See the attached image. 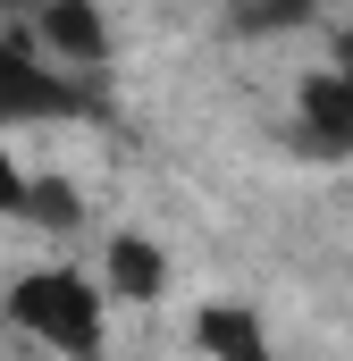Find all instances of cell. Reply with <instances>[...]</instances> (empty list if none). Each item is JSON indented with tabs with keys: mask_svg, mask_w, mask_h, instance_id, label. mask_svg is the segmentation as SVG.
<instances>
[{
	"mask_svg": "<svg viewBox=\"0 0 353 361\" xmlns=\"http://www.w3.org/2000/svg\"><path fill=\"white\" fill-rule=\"evenodd\" d=\"M101 286L85 269H34L8 286V328H25L34 345H59V353H92L101 345Z\"/></svg>",
	"mask_w": 353,
	"mask_h": 361,
	"instance_id": "6da1fadb",
	"label": "cell"
},
{
	"mask_svg": "<svg viewBox=\"0 0 353 361\" xmlns=\"http://www.w3.org/2000/svg\"><path fill=\"white\" fill-rule=\"evenodd\" d=\"M76 109H85V101H76V85H68V76H51L34 42L0 34V126H34V118H76Z\"/></svg>",
	"mask_w": 353,
	"mask_h": 361,
	"instance_id": "7a4b0ae2",
	"label": "cell"
},
{
	"mask_svg": "<svg viewBox=\"0 0 353 361\" xmlns=\"http://www.w3.org/2000/svg\"><path fill=\"white\" fill-rule=\"evenodd\" d=\"M294 118H303V152H311V160H353V76L345 68L303 76Z\"/></svg>",
	"mask_w": 353,
	"mask_h": 361,
	"instance_id": "3957f363",
	"label": "cell"
},
{
	"mask_svg": "<svg viewBox=\"0 0 353 361\" xmlns=\"http://www.w3.org/2000/svg\"><path fill=\"white\" fill-rule=\"evenodd\" d=\"M34 25H42V51L68 59V68H101V59H109V25H101L92 0H42Z\"/></svg>",
	"mask_w": 353,
	"mask_h": 361,
	"instance_id": "277c9868",
	"label": "cell"
},
{
	"mask_svg": "<svg viewBox=\"0 0 353 361\" xmlns=\"http://www.w3.org/2000/svg\"><path fill=\"white\" fill-rule=\"evenodd\" d=\"M101 286L118 302H160L169 294V261L152 235H109V261H101Z\"/></svg>",
	"mask_w": 353,
	"mask_h": 361,
	"instance_id": "5b68a950",
	"label": "cell"
},
{
	"mask_svg": "<svg viewBox=\"0 0 353 361\" xmlns=\"http://www.w3.org/2000/svg\"><path fill=\"white\" fill-rule=\"evenodd\" d=\"M193 345H202V353L253 361V353H261V319H253V311H236V302H210V311L193 319Z\"/></svg>",
	"mask_w": 353,
	"mask_h": 361,
	"instance_id": "8992f818",
	"label": "cell"
},
{
	"mask_svg": "<svg viewBox=\"0 0 353 361\" xmlns=\"http://www.w3.org/2000/svg\"><path fill=\"white\" fill-rule=\"evenodd\" d=\"M25 219H42V227H59V235H68L85 210H76V193H68L59 177H42V185H25Z\"/></svg>",
	"mask_w": 353,
	"mask_h": 361,
	"instance_id": "52a82bcc",
	"label": "cell"
},
{
	"mask_svg": "<svg viewBox=\"0 0 353 361\" xmlns=\"http://www.w3.org/2000/svg\"><path fill=\"white\" fill-rule=\"evenodd\" d=\"M294 17H311V0H236V25H244V34H277V25H294Z\"/></svg>",
	"mask_w": 353,
	"mask_h": 361,
	"instance_id": "ba28073f",
	"label": "cell"
},
{
	"mask_svg": "<svg viewBox=\"0 0 353 361\" xmlns=\"http://www.w3.org/2000/svg\"><path fill=\"white\" fill-rule=\"evenodd\" d=\"M0 219H25V177H17L8 152H0Z\"/></svg>",
	"mask_w": 353,
	"mask_h": 361,
	"instance_id": "9c48e42d",
	"label": "cell"
},
{
	"mask_svg": "<svg viewBox=\"0 0 353 361\" xmlns=\"http://www.w3.org/2000/svg\"><path fill=\"white\" fill-rule=\"evenodd\" d=\"M337 68H345V76H353V25H345V34H337Z\"/></svg>",
	"mask_w": 353,
	"mask_h": 361,
	"instance_id": "30bf717a",
	"label": "cell"
},
{
	"mask_svg": "<svg viewBox=\"0 0 353 361\" xmlns=\"http://www.w3.org/2000/svg\"><path fill=\"white\" fill-rule=\"evenodd\" d=\"M0 319H8V294H0Z\"/></svg>",
	"mask_w": 353,
	"mask_h": 361,
	"instance_id": "8fae6325",
	"label": "cell"
}]
</instances>
